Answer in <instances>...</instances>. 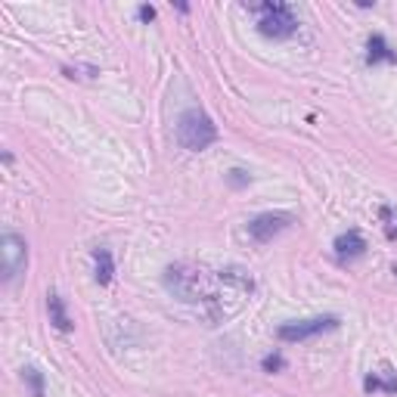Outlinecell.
I'll return each mask as SVG.
<instances>
[{
  "label": "cell",
  "instance_id": "1",
  "mask_svg": "<svg viewBox=\"0 0 397 397\" xmlns=\"http://www.w3.org/2000/svg\"><path fill=\"white\" fill-rule=\"evenodd\" d=\"M165 289L183 304H202L208 310L211 323H224L227 317H233L236 310L246 304V298L255 289V280L242 270H214L192 264V261H177L165 270L162 276Z\"/></svg>",
  "mask_w": 397,
  "mask_h": 397
},
{
  "label": "cell",
  "instance_id": "2",
  "mask_svg": "<svg viewBox=\"0 0 397 397\" xmlns=\"http://www.w3.org/2000/svg\"><path fill=\"white\" fill-rule=\"evenodd\" d=\"M246 10L258 16V31L264 38L285 40L298 31V19H295L289 4H280V0H273V4H249Z\"/></svg>",
  "mask_w": 397,
  "mask_h": 397
},
{
  "label": "cell",
  "instance_id": "3",
  "mask_svg": "<svg viewBox=\"0 0 397 397\" xmlns=\"http://www.w3.org/2000/svg\"><path fill=\"white\" fill-rule=\"evenodd\" d=\"M177 140H180L183 149L202 152V149H208L211 143H217V124L211 121L202 109H190V112H183L180 121H177Z\"/></svg>",
  "mask_w": 397,
  "mask_h": 397
},
{
  "label": "cell",
  "instance_id": "4",
  "mask_svg": "<svg viewBox=\"0 0 397 397\" xmlns=\"http://www.w3.org/2000/svg\"><path fill=\"white\" fill-rule=\"evenodd\" d=\"M339 329V317H310V320H292V323H283L276 329V339L280 342H304V339H314L320 332H332Z\"/></svg>",
  "mask_w": 397,
  "mask_h": 397
},
{
  "label": "cell",
  "instance_id": "5",
  "mask_svg": "<svg viewBox=\"0 0 397 397\" xmlns=\"http://www.w3.org/2000/svg\"><path fill=\"white\" fill-rule=\"evenodd\" d=\"M0 255H4V283H13L28 267V242L19 233L0 236Z\"/></svg>",
  "mask_w": 397,
  "mask_h": 397
},
{
  "label": "cell",
  "instance_id": "6",
  "mask_svg": "<svg viewBox=\"0 0 397 397\" xmlns=\"http://www.w3.org/2000/svg\"><path fill=\"white\" fill-rule=\"evenodd\" d=\"M292 224H295L292 211H264V214H258V217H251L249 221V236L264 246V242H270V239H276L280 233H285Z\"/></svg>",
  "mask_w": 397,
  "mask_h": 397
},
{
  "label": "cell",
  "instance_id": "7",
  "mask_svg": "<svg viewBox=\"0 0 397 397\" xmlns=\"http://www.w3.org/2000/svg\"><path fill=\"white\" fill-rule=\"evenodd\" d=\"M332 249H335V258H339L342 264H351V261H357L363 251H366V239H363L360 230H348V233L335 236Z\"/></svg>",
  "mask_w": 397,
  "mask_h": 397
},
{
  "label": "cell",
  "instance_id": "8",
  "mask_svg": "<svg viewBox=\"0 0 397 397\" xmlns=\"http://www.w3.org/2000/svg\"><path fill=\"white\" fill-rule=\"evenodd\" d=\"M47 310H50V323H53L59 332H72V329H75L69 310H65V301H62V295H59V292L47 295Z\"/></svg>",
  "mask_w": 397,
  "mask_h": 397
},
{
  "label": "cell",
  "instance_id": "9",
  "mask_svg": "<svg viewBox=\"0 0 397 397\" xmlns=\"http://www.w3.org/2000/svg\"><path fill=\"white\" fill-rule=\"evenodd\" d=\"M397 53L391 47H388V40L382 35H369L366 40V62L369 65H376V62H394Z\"/></svg>",
  "mask_w": 397,
  "mask_h": 397
},
{
  "label": "cell",
  "instance_id": "10",
  "mask_svg": "<svg viewBox=\"0 0 397 397\" xmlns=\"http://www.w3.org/2000/svg\"><path fill=\"white\" fill-rule=\"evenodd\" d=\"M94 276L99 285H109L115 276V261H112V251L109 249H94Z\"/></svg>",
  "mask_w": 397,
  "mask_h": 397
},
{
  "label": "cell",
  "instance_id": "11",
  "mask_svg": "<svg viewBox=\"0 0 397 397\" xmlns=\"http://www.w3.org/2000/svg\"><path fill=\"white\" fill-rule=\"evenodd\" d=\"M363 391L376 394V391H385V394H397V379H382L376 373H369L366 379H363Z\"/></svg>",
  "mask_w": 397,
  "mask_h": 397
},
{
  "label": "cell",
  "instance_id": "12",
  "mask_svg": "<svg viewBox=\"0 0 397 397\" xmlns=\"http://www.w3.org/2000/svg\"><path fill=\"white\" fill-rule=\"evenodd\" d=\"M22 379L28 382L31 397H44V376H40L35 366H25V369H22Z\"/></svg>",
  "mask_w": 397,
  "mask_h": 397
},
{
  "label": "cell",
  "instance_id": "13",
  "mask_svg": "<svg viewBox=\"0 0 397 397\" xmlns=\"http://www.w3.org/2000/svg\"><path fill=\"white\" fill-rule=\"evenodd\" d=\"M379 217H382V227H385V236H388V239H397V208L382 205Z\"/></svg>",
  "mask_w": 397,
  "mask_h": 397
},
{
  "label": "cell",
  "instance_id": "14",
  "mask_svg": "<svg viewBox=\"0 0 397 397\" xmlns=\"http://www.w3.org/2000/svg\"><path fill=\"white\" fill-rule=\"evenodd\" d=\"M261 366H264V373H280V369H285V360H283V354H267L261 360Z\"/></svg>",
  "mask_w": 397,
  "mask_h": 397
},
{
  "label": "cell",
  "instance_id": "15",
  "mask_svg": "<svg viewBox=\"0 0 397 397\" xmlns=\"http://www.w3.org/2000/svg\"><path fill=\"white\" fill-rule=\"evenodd\" d=\"M230 183H233V187H246V183H249V174L236 168V171H230Z\"/></svg>",
  "mask_w": 397,
  "mask_h": 397
},
{
  "label": "cell",
  "instance_id": "16",
  "mask_svg": "<svg viewBox=\"0 0 397 397\" xmlns=\"http://www.w3.org/2000/svg\"><path fill=\"white\" fill-rule=\"evenodd\" d=\"M137 16L143 22H152L156 19V6H149V4H143V6H137Z\"/></svg>",
  "mask_w": 397,
  "mask_h": 397
}]
</instances>
